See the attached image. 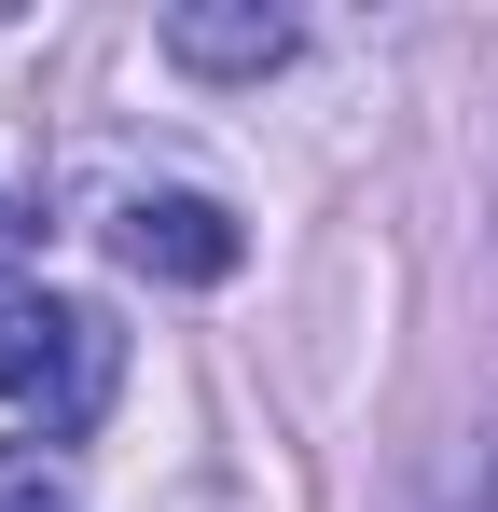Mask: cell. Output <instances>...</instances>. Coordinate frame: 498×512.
<instances>
[{"mask_svg": "<svg viewBox=\"0 0 498 512\" xmlns=\"http://www.w3.org/2000/svg\"><path fill=\"white\" fill-rule=\"evenodd\" d=\"M0 402L42 416L56 443L97 429V402H111V319L70 305V291H42V277H0Z\"/></svg>", "mask_w": 498, "mask_h": 512, "instance_id": "6da1fadb", "label": "cell"}, {"mask_svg": "<svg viewBox=\"0 0 498 512\" xmlns=\"http://www.w3.org/2000/svg\"><path fill=\"white\" fill-rule=\"evenodd\" d=\"M111 250L139 263L153 291H222L249 263V222L222 208V194H180V180H153V194H111V222H97Z\"/></svg>", "mask_w": 498, "mask_h": 512, "instance_id": "7a4b0ae2", "label": "cell"}, {"mask_svg": "<svg viewBox=\"0 0 498 512\" xmlns=\"http://www.w3.org/2000/svg\"><path fill=\"white\" fill-rule=\"evenodd\" d=\"M291 14H263V0H180L166 14V70H194V84H263V70H291Z\"/></svg>", "mask_w": 498, "mask_h": 512, "instance_id": "3957f363", "label": "cell"}, {"mask_svg": "<svg viewBox=\"0 0 498 512\" xmlns=\"http://www.w3.org/2000/svg\"><path fill=\"white\" fill-rule=\"evenodd\" d=\"M0 512H70V499H56L42 471H0Z\"/></svg>", "mask_w": 498, "mask_h": 512, "instance_id": "277c9868", "label": "cell"}]
</instances>
